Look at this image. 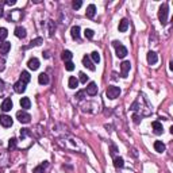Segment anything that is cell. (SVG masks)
I'll return each instance as SVG.
<instances>
[{"label": "cell", "instance_id": "4316f807", "mask_svg": "<svg viewBox=\"0 0 173 173\" xmlns=\"http://www.w3.org/2000/svg\"><path fill=\"white\" fill-rule=\"evenodd\" d=\"M72 57H73L72 52H69V50H64V52H62V60H64L65 62L71 61V60H72Z\"/></svg>", "mask_w": 173, "mask_h": 173}, {"label": "cell", "instance_id": "277c9868", "mask_svg": "<svg viewBox=\"0 0 173 173\" xmlns=\"http://www.w3.org/2000/svg\"><path fill=\"white\" fill-rule=\"evenodd\" d=\"M16 118H18V120L20 123H30V119H31L30 114H27L26 111H18L16 112Z\"/></svg>", "mask_w": 173, "mask_h": 173}, {"label": "cell", "instance_id": "ffe728a7", "mask_svg": "<svg viewBox=\"0 0 173 173\" xmlns=\"http://www.w3.org/2000/svg\"><path fill=\"white\" fill-rule=\"evenodd\" d=\"M71 34H72V38L73 39H78L80 38V27H78V26H73L71 30Z\"/></svg>", "mask_w": 173, "mask_h": 173}, {"label": "cell", "instance_id": "74e56055", "mask_svg": "<svg viewBox=\"0 0 173 173\" xmlns=\"http://www.w3.org/2000/svg\"><path fill=\"white\" fill-rule=\"evenodd\" d=\"M115 152H117V148H115V145H111V155L115 154Z\"/></svg>", "mask_w": 173, "mask_h": 173}, {"label": "cell", "instance_id": "5b68a950", "mask_svg": "<svg viewBox=\"0 0 173 173\" xmlns=\"http://www.w3.org/2000/svg\"><path fill=\"white\" fill-rule=\"evenodd\" d=\"M131 69V64L130 61H123L120 64V72H122V77H127V73Z\"/></svg>", "mask_w": 173, "mask_h": 173}, {"label": "cell", "instance_id": "603a6c76", "mask_svg": "<svg viewBox=\"0 0 173 173\" xmlns=\"http://www.w3.org/2000/svg\"><path fill=\"white\" fill-rule=\"evenodd\" d=\"M68 85H69V88H72V89H76V87L78 85V80L76 77H69V81H68Z\"/></svg>", "mask_w": 173, "mask_h": 173}, {"label": "cell", "instance_id": "83f0119b", "mask_svg": "<svg viewBox=\"0 0 173 173\" xmlns=\"http://www.w3.org/2000/svg\"><path fill=\"white\" fill-rule=\"evenodd\" d=\"M89 58H92V61H93V62H96V64H99V62H100V54L97 53V52H93V53H91Z\"/></svg>", "mask_w": 173, "mask_h": 173}, {"label": "cell", "instance_id": "7c38bea8", "mask_svg": "<svg viewBox=\"0 0 173 173\" xmlns=\"http://www.w3.org/2000/svg\"><path fill=\"white\" fill-rule=\"evenodd\" d=\"M11 108H12V100L11 99H4L3 103H1V111L7 112V111H10Z\"/></svg>", "mask_w": 173, "mask_h": 173}, {"label": "cell", "instance_id": "8992f818", "mask_svg": "<svg viewBox=\"0 0 173 173\" xmlns=\"http://www.w3.org/2000/svg\"><path fill=\"white\" fill-rule=\"evenodd\" d=\"M0 124L3 127H11L12 126V118L8 117V115H1L0 117Z\"/></svg>", "mask_w": 173, "mask_h": 173}, {"label": "cell", "instance_id": "52a82bcc", "mask_svg": "<svg viewBox=\"0 0 173 173\" xmlns=\"http://www.w3.org/2000/svg\"><path fill=\"white\" fill-rule=\"evenodd\" d=\"M83 64H84L85 68H88L89 71H95V69H96L95 65H93V62H92L91 58H89V56H84V57H83Z\"/></svg>", "mask_w": 173, "mask_h": 173}, {"label": "cell", "instance_id": "e0dca14e", "mask_svg": "<svg viewBox=\"0 0 173 173\" xmlns=\"http://www.w3.org/2000/svg\"><path fill=\"white\" fill-rule=\"evenodd\" d=\"M11 49V43L10 42H3L0 45V53L1 54H7Z\"/></svg>", "mask_w": 173, "mask_h": 173}, {"label": "cell", "instance_id": "7a4b0ae2", "mask_svg": "<svg viewBox=\"0 0 173 173\" xmlns=\"http://www.w3.org/2000/svg\"><path fill=\"white\" fill-rule=\"evenodd\" d=\"M112 46L117 49V56L119 57V58H124V57L127 56V49H126V47H124V46L122 45L119 41H114Z\"/></svg>", "mask_w": 173, "mask_h": 173}, {"label": "cell", "instance_id": "e575fe53", "mask_svg": "<svg viewBox=\"0 0 173 173\" xmlns=\"http://www.w3.org/2000/svg\"><path fill=\"white\" fill-rule=\"evenodd\" d=\"M83 6V1H80V0H77V1H73L72 3V7H73V10H78V8Z\"/></svg>", "mask_w": 173, "mask_h": 173}, {"label": "cell", "instance_id": "ab89813d", "mask_svg": "<svg viewBox=\"0 0 173 173\" xmlns=\"http://www.w3.org/2000/svg\"><path fill=\"white\" fill-rule=\"evenodd\" d=\"M133 119H134L135 123H139V117H138V115H134V117H133Z\"/></svg>", "mask_w": 173, "mask_h": 173}, {"label": "cell", "instance_id": "ba28073f", "mask_svg": "<svg viewBox=\"0 0 173 173\" xmlns=\"http://www.w3.org/2000/svg\"><path fill=\"white\" fill-rule=\"evenodd\" d=\"M14 89H15V92H16V93H23V92L26 91V84L23 81H20V80H19V81H16L14 84Z\"/></svg>", "mask_w": 173, "mask_h": 173}, {"label": "cell", "instance_id": "4dcf8cb0", "mask_svg": "<svg viewBox=\"0 0 173 173\" xmlns=\"http://www.w3.org/2000/svg\"><path fill=\"white\" fill-rule=\"evenodd\" d=\"M42 42H43L42 38H35V39H32L31 42H30V46H39Z\"/></svg>", "mask_w": 173, "mask_h": 173}, {"label": "cell", "instance_id": "d590c367", "mask_svg": "<svg viewBox=\"0 0 173 173\" xmlns=\"http://www.w3.org/2000/svg\"><path fill=\"white\" fill-rule=\"evenodd\" d=\"M84 96H85V92L84 91H80V92H77V95H76V97H77V99H84Z\"/></svg>", "mask_w": 173, "mask_h": 173}, {"label": "cell", "instance_id": "5bb4252c", "mask_svg": "<svg viewBox=\"0 0 173 173\" xmlns=\"http://www.w3.org/2000/svg\"><path fill=\"white\" fill-rule=\"evenodd\" d=\"M152 126H153V130H154V133L155 134H162V124L160 123L158 120H154L152 123Z\"/></svg>", "mask_w": 173, "mask_h": 173}, {"label": "cell", "instance_id": "d6986e66", "mask_svg": "<svg viewBox=\"0 0 173 173\" xmlns=\"http://www.w3.org/2000/svg\"><path fill=\"white\" fill-rule=\"evenodd\" d=\"M127 28H129V20L127 19H122V20L119 22V31L124 32Z\"/></svg>", "mask_w": 173, "mask_h": 173}, {"label": "cell", "instance_id": "8fae6325", "mask_svg": "<svg viewBox=\"0 0 173 173\" xmlns=\"http://www.w3.org/2000/svg\"><path fill=\"white\" fill-rule=\"evenodd\" d=\"M157 61H158V56H157V53H154V52H149V53H148V62H149V65L157 64Z\"/></svg>", "mask_w": 173, "mask_h": 173}, {"label": "cell", "instance_id": "d4e9b609", "mask_svg": "<svg viewBox=\"0 0 173 173\" xmlns=\"http://www.w3.org/2000/svg\"><path fill=\"white\" fill-rule=\"evenodd\" d=\"M8 35V31L6 27H0V45H1V42H4V39L7 38Z\"/></svg>", "mask_w": 173, "mask_h": 173}, {"label": "cell", "instance_id": "7402d4cb", "mask_svg": "<svg viewBox=\"0 0 173 173\" xmlns=\"http://www.w3.org/2000/svg\"><path fill=\"white\" fill-rule=\"evenodd\" d=\"M30 80H31V76H30V73H28V72H26V71L22 72V74H20V81H23L25 84H27Z\"/></svg>", "mask_w": 173, "mask_h": 173}, {"label": "cell", "instance_id": "9c48e42d", "mask_svg": "<svg viewBox=\"0 0 173 173\" xmlns=\"http://www.w3.org/2000/svg\"><path fill=\"white\" fill-rule=\"evenodd\" d=\"M87 93L89 96H95L97 93V85H96V83H89L88 87H87Z\"/></svg>", "mask_w": 173, "mask_h": 173}, {"label": "cell", "instance_id": "44dd1931", "mask_svg": "<svg viewBox=\"0 0 173 173\" xmlns=\"http://www.w3.org/2000/svg\"><path fill=\"white\" fill-rule=\"evenodd\" d=\"M30 106H31L30 99H28V97H22V99H20V107H22V108L27 109V108H30Z\"/></svg>", "mask_w": 173, "mask_h": 173}, {"label": "cell", "instance_id": "836d02e7", "mask_svg": "<svg viewBox=\"0 0 173 173\" xmlns=\"http://www.w3.org/2000/svg\"><path fill=\"white\" fill-rule=\"evenodd\" d=\"M30 134H31V131L28 130V129H22V130H20V137L22 138L27 137V135H30Z\"/></svg>", "mask_w": 173, "mask_h": 173}, {"label": "cell", "instance_id": "4fadbf2b", "mask_svg": "<svg viewBox=\"0 0 173 173\" xmlns=\"http://www.w3.org/2000/svg\"><path fill=\"white\" fill-rule=\"evenodd\" d=\"M96 14V7L95 4H89L88 7H87V11H85V15L88 16V18H93Z\"/></svg>", "mask_w": 173, "mask_h": 173}, {"label": "cell", "instance_id": "2e32d148", "mask_svg": "<svg viewBox=\"0 0 173 173\" xmlns=\"http://www.w3.org/2000/svg\"><path fill=\"white\" fill-rule=\"evenodd\" d=\"M154 149H155V152L162 153L164 150H165V143H164L162 141H155L154 142Z\"/></svg>", "mask_w": 173, "mask_h": 173}, {"label": "cell", "instance_id": "30bf717a", "mask_svg": "<svg viewBox=\"0 0 173 173\" xmlns=\"http://www.w3.org/2000/svg\"><path fill=\"white\" fill-rule=\"evenodd\" d=\"M27 65H28V68H30V69H32V71H37V69L39 68V60H38V58H35V57H32V58H30V60H28Z\"/></svg>", "mask_w": 173, "mask_h": 173}, {"label": "cell", "instance_id": "d6a6232c", "mask_svg": "<svg viewBox=\"0 0 173 173\" xmlns=\"http://www.w3.org/2000/svg\"><path fill=\"white\" fill-rule=\"evenodd\" d=\"M78 76H80V81H81L83 84H87V81H88V76H85L83 72H80V73H78Z\"/></svg>", "mask_w": 173, "mask_h": 173}, {"label": "cell", "instance_id": "ac0fdd59", "mask_svg": "<svg viewBox=\"0 0 173 173\" xmlns=\"http://www.w3.org/2000/svg\"><path fill=\"white\" fill-rule=\"evenodd\" d=\"M38 81H39V84H43V85H46V84H49V76L46 73H41L38 76Z\"/></svg>", "mask_w": 173, "mask_h": 173}, {"label": "cell", "instance_id": "f35d334b", "mask_svg": "<svg viewBox=\"0 0 173 173\" xmlns=\"http://www.w3.org/2000/svg\"><path fill=\"white\" fill-rule=\"evenodd\" d=\"M4 91V81L3 80H0V92Z\"/></svg>", "mask_w": 173, "mask_h": 173}, {"label": "cell", "instance_id": "f1b7e54d", "mask_svg": "<svg viewBox=\"0 0 173 173\" xmlns=\"http://www.w3.org/2000/svg\"><path fill=\"white\" fill-rule=\"evenodd\" d=\"M16 148V138H11L10 142H8V150H14V149Z\"/></svg>", "mask_w": 173, "mask_h": 173}, {"label": "cell", "instance_id": "9a60e30c", "mask_svg": "<svg viewBox=\"0 0 173 173\" xmlns=\"http://www.w3.org/2000/svg\"><path fill=\"white\" fill-rule=\"evenodd\" d=\"M15 35L18 37V38H25L26 37V28L22 27V26H18V27L15 28Z\"/></svg>", "mask_w": 173, "mask_h": 173}, {"label": "cell", "instance_id": "1f68e13d", "mask_svg": "<svg viewBox=\"0 0 173 173\" xmlns=\"http://www.w3.org/2000/svg\"><path fill=\"white\" fill-rule=\"evenodd\" d=\"M65 69H66L68 72H72L74 69V64L72 62V61H68V62H65Z\"/></svg>", "mask_w": 173, "mask_h": 173}, {"label": "cell", "instance_id": "cb8c5ba5", "mask_svg": "<svg viewBox=\"0 0 173 173\" xmlns=\"http://www.w3.org/2000/svg\"><path fill=\"white\" fill-rule=\"evenodd\" d=\"M47 165H49V162H47V161H45L43 164H41L39 166H37L35 169L32 170V173H43V170L46 169V166H47Z\"/></svg>", "mask_w": 173, "mask_h": 173}, {"label": "cell", "instance_id": "484cf974", "mask_svg": "<svg viewBox=\"0 0 173 173\" xmlns=\"http://www.w3.org/2000/svg\"><path fill=\"white\" fill-rule=\"evenodd\" d=\"M114 165H115V168H123L124 165V161L122 157H115L114 158Z\"/></svg>", "mask_w": 173, "mask_h": 173}, {"label": "cell", "instance_id": "8d00e7d4", "mask_svg": "<svg viewBox=\"0 0 173 173\" xmlns=\"http://www.w3.org/2000/svg\"><path fill=\"white\" fill-rule=\"evenodd\" d=\"M15 3H16L15 0H7V1H6V4H7V6H14Z\"/></svg>", "mask_w": 173, "mask_h": 173}, {"label": "cell", "instance_id": "6da1fadb", "mask_svg": "<svg viewBox=\"0 0 173 173\" xmlns=\"http://www.w3.org/2000/svg\"><path fill=\"white\" fill-rule=\"evenodd\" d=\"M158 19L161 22V25H166L168 23V4H162L160 7V11H158Z\"/></svg>", "mask_w": 173, "mask_h": 173}, {"label": "cell", "instance_id": "3957f363", "mask_svg": "<svg viewBox=\"0 0 173 173\" xmlns=\"http://www.w3.org/2000/svg\"><path fill=\"white\" fill-rule=\"evenodd\" d=\"M119 95H120L119 87H114V85H111V87H108L107 91H106V96L108 97V99H117Z\"/></svg>", "mask_w": 173, "mask_h": 173}, {"label": "cell", "instance_id": "f546056e", "mask_svg": "<svg viewBox=\"0 0 173 173\" xmlns=\"http://www.w3.org/2000/svg\"><path fill=\"white\" fill-rule=\"evenodd\" d=\"M84 35H85V38L92 39L93 35H95V32H93V30H91V28H87V30L84 31Z\"/></svg>", "mask_w": 173, "mask_h": 173}]
</instances>
